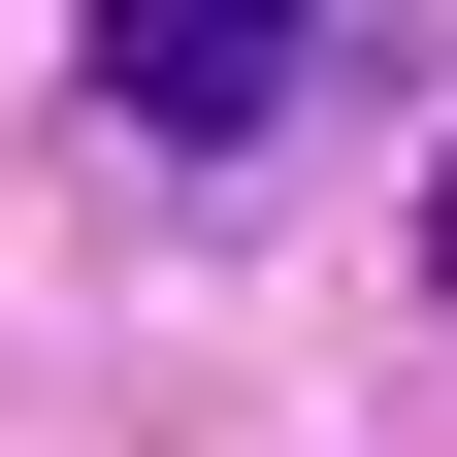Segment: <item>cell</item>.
Here are the masks:
<instances>
[{"mask_svg": "<svg viewBox=\"0 0 457 457\" xmlns=\"http://www.w3.org/2000/svg\"><path fill=\"white\" fill-rule=\"evenodd\" d=\"M98 98H131L163 163H228L262 98H295V0H98Z\"/></svg>", "mask_w": 457, "mask_h": 457, "instance_id": "obj_1", "label": "cell"}, {"mask_svg": "<svg viewBox=\"0 0 457 457\" xmlns=\"http://www.w3.org/2000/svg\"><path fill=\"white\" fill-rule=\"evenodd\" d=\"M425 295H457V196H425Z\"/></svg>", "mask_w": 457, "mask_h": 457, "instance_id": "obj_2", "label": "cell"}]
</instances>
